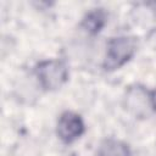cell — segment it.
I'll return each mask as SVG.
<instances>
[{"label": "cell", "mask_w": 156, "mask_h": 156, "mask_svg": "<svg viewBox=\"0 0 156 156\" xmlns=\"http://www.w3.org/2000/svg\"><path fill=\"white\" fill-rule=\"evenodd\" d=\"M85 124L80 115L73 111H65L57 121V136L65 144H71L83 135Z\"/></svg>", "instance_id": "3"}, {"label": "cell", "mask_w": 156, "mask_h": 156, "mask_svg": "<svg viewBox=\"0 0 156 156\" xmlns=\"http://www.w3.org/2000/svg\"><path fill=\"white\" fill-rule=\"evenodd\" d=\"M96 156H130L129 146L116 139H107L101 143Z\"/></svg>", "instance_id": "5"}, {"label": "cell", "mask_w": 156, "mask_h": 156, "mask_svg": "<svg viewBox=\"0 0 156 156\" xmlns=\"http://www.w3.org/2000/svg\"><path fill=\"white\" fill-rule=\"evenodd\" d=\"M150 102H151V106L154 107V110L156 111V89L155 90H152L151 93H150Z\"/></svg>", "instance_id": "6"}, {"label": "cell", "mask_w": 156, "mask_h": 156, "mask_svg": "<svg viewBox=\"0 0 156 156\" xmlns=\"http://www.w3.org/2000/svg\"><path fill=\"white\" fill-rule=\"evenodd\" d=\"M34 74L45 90H56L68 79V68L61 60H45L34 68Z\"/></svg>", "instance_id": "2"}, {"label": "cell", "mask_w": 156, "mask_h": 156, "mask_svg": "<svg viewBox=\"0 0 156 156\" xmlns=\"http://www.w3.org/2000/svg\"><path fill=\"white\" fill-rule=\"evenodd\" d=\"M106 21L107 15L104 9H95L84 16L82 21V28L90 34H98L106 24Z\"/></svg>", "instance_id": "4"}, {"label": "cell", "mask_w": 156, "mask_h": 156, "mask_svg": "<svg viewBox=\"0 0 156 156\" xmlns=\"http://www.w3.org/2000/svg\"><path fill=\"white\" fill-rule=\"evenodd\" d=\"M136 39L133 37H115L107 43L106 56L102 63L105 71H115L126 65L136 51Z\"/></svg>", "instance_id": "1"}]
</instances>
